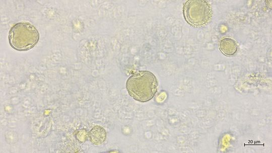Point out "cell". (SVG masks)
I'll list each match as a JSON object with an SVG mask.
<instances>
[{"label":"cell","instance_id":"6da1fadb","mask_svg":"<svg viewBox=\"0 0 272 153\" xmlns=\"http://www.w3.org/2000/svg\"><path fill=\"white\" fill-rule=\"evenodd\" d=\"M158 81L156 76L148 70L137 71L126 82L129 95L135 100L146 102L151 100L157 91Z\"/></svg>","mask_w":272,"mask_h":153},{"label":"cell","instance_id":"7a4b0ae2","mask_svg":"<svg viewBox=\"0 0 272 153\" xmlns=\"http://www.w3.org/2000/svg\"><path fill=\"white\" fill-rule=\"evenodd\" d=\"M39 33L32 24L20 22L10 29L9 40L11 46L18 51H26L33 48L38 42Z\"/></svg>","mask_w":272,"mask_h":153},{"label":"cell","instance_id":"3957f363","mask_svg":"<svg viewBox=\"0 0 272 153\" xmlns=\"http://www.w3.org/2000/svg\"><path fill=\"white\" fill-rule=\"evenodd\" d=\"M183 11L186 21L194 27L207 25L213 17L212 7L207 1H187L183 5Z\"/></svg>","mask_w":272,"mask_h":153},{"label":"cell","instance_id":"277c9868","mask_svg":"<svg viewBox=\"0 0 272 153\" xmlns=\"http://www.w3.org/2000/svg\"><path fill=\"white\" fill-rule=\"evenodd\" d=\"M219 46L221 52L228 56L234 55L238 50L236 42L233 38L228 37L222 38L220 40Z\"/></svg>","mask_w":272,"mask_h":153},{"label":"cell","instance_id":"5b68a950","mask_svg":"<svg viewBox=\"0 0 272 153\" xmlns=\"http://www.w3.org/2000/svg\"><path fill=\"white\" fill-rule=\"evenodd\" d=\"M89 136L90 141L97 145L104 142L106 138V132L103 127L96 125L90 131Z\"/></svg>","mask_w":272,"mask_h":153}]
</instances>
